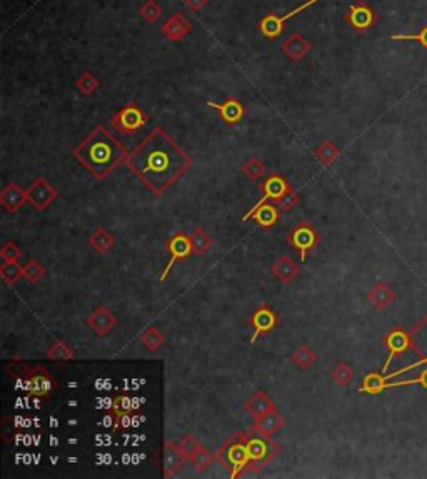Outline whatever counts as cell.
Segmentation results:
<instances>
[{
    "label": "cell",
    "mask_w": 427,
    "mask_h": 479,
    "mask_svg": "<svg viewBox=\"0 0 427 479\" xmlns=\"http://www.w3.org/2000/svg\"><path fill=\"white\" fill-rule=\"evenodd\" d=\"M124 162L150 192L162 196L192 166V157L169 137L164 129L155 127Z\"/></svg>",
    "instance_id": "cell-1"
},
{
    "label": "cell",
    "mask_w": 427,
    "mask_h": 479,
    "mask_svg": "<svg viewBox=\"0 0 427 479\" xmlns=\"http://www.w3.org/2000/svg\"><path fill=\"white\" fill-rule=\"evenodd\" d=\"M72 154L97 179H104L120 161H126L124 147L102 126L95 127Z\"/></svg>",
    "instance_id": "cell-2"
},
{
    "label": "cell",
    "mask_w": 427,
    "mask_h": 479,
    "mask_svg": "<svg viewBox=\"0 0 427 479\" xmlns=\"http://www.w3.org/2000/svg\"><path fill=\"white\" fill-rule=\"evenodd\" d=\"M216 459H219L220 465L231 471L232 478H238L239 473L251 465V456L247 451V444L244 436L229 439L217 449Z\"/></svg>",
    "instance_id": "cell-3"
},
{
    "label": "cell",
    "mask_w": 427,
    "mask_h": 479,
    "mask_svg": "<svg viewBox=\"0 0 427 479\" xmlns=\"http://www.w3.org/2000/svg\"><path fill=\"white\" fill-rule=\"evenodd\" d=\"M244 439H246L247 444V451H249L251 456V465L252 471H261L262 467H266L270 461L277 456L279 447L274 441H270V438L262 434H244Z\"/></svg>",
    "instance_id": "cell-4"
},
{
    "label": "cell",
    "mask_w": 427,
    "mask_h": 479,
    "mask_svg": "<svg viewBox=\"0 0 427 479\" xmlns=\"http://www.w3.org/2000/svg\"><path fill=\"white\" fill-rule=\"evenodd\" d=\"M344 21L351 25L352 30L362 34L367 32L378 22V12L372 9L367 2H364V0H357L345 12Z\"/></svg>",
    "instance_id": "cell-5"
},
{
    "label": "cell",
    "mask_w": 427,
    "mask_h": 479,
    "mask_svg": "<svg viewBox=\"0 0 427 479\" xmlns=\"http://www.w3.org/2000/svg\"><path fill=\"white\" fill-rule=\"evenodd\" d=\"M146 114H143L141 109L135 104H129L124 109H120L119 114L114 117L112 127H114L119 134L130 135L135 134L137 131H141V129L146 126Z\"/></svg>",
    "instance_id": "cell-6"
},
{
    "label": "cell",
    "mask_w": 427,
    "mask_h": 479,
    "mask_svg": "<svg viewBox=\"0 0 427 479\" xmlns=\"http://www.w3.org/2000/svg\"><path fill=\"white\" fill-rule=\"evenodd\" d=\"M384 344L389 349V357H387L386 364H384L382 368V374H386L395 357L402 356L404 353L413 349V339H411V333H406L401 327H395V329H392L391 333L384 337Z\"/></svg>",
    "instance_id": "cell-7"
},
{
    "label": "cell",
    "mask_w": 427,
    "mask_h": 479,
    "mask_svg": "<svg viewBox=\"0 0 427 479\" xmlns=\"http://www.w3.org/2000/svg\"><path fill=\"white\" fill-rule=\"evenodd\" d=\"M25 196L27 202H30L37 210H45L54 201H56L59 194H57V190L54 189L45 179L37 177L36 181L30 184L29 189L25 190Z\"/></svg>",
    "instance_id": "cell-8"
},
{
    "label": "cell",
    "mask_w": 427,
    "mask_h": 479,
    "mask_svg": "<svg viewBox=\"0 0 427 479\" xmlns=\"http://www.w3.org/2000/svg\"><path fill=\"white\" fill-rule=\"evenodd\" d=\"M319 234L314 231L312 225L308 224V222H301L290 232V245L294 249H297L302 260H305V254H308L310 249L316 247L319 244Z\"/></svg>",
    "instance_id": "cell-9"
},
{
    "label": "cell",
    "mask_w": 427,
    "mask_h": 479,
    "mask_svg": "<svg viewBox=\"0 0 427 479\" xmlns=\"http://www.w3.org/2000/svg\"><path fill=\"white\" fill-rule=\"evenodd\" d=\"M411 339H413V350L419 356V361H415L414 364L401 369V371L394 372V376L413 371V369L419 368V366H427V314L422 318V321L411 331Z\"/></svg>",
    "instance_id": "cell-10"
},
{
    "label": "cell",
    "mask_w": 427,
    "mask_h": 479,
    "mask_svg": "<svg viewBox=\"0 0 427 479\" xmlns=\"http://www.w3.org/2000/svg\"><path fill=\"white\" fill-rule=\"evenodd\" d=\"M319 0H308L305 3H302V5H299L297 9L287 12L284 17H279V15H275L270 12L269 15H266V17L261 21V32L262 35H266L267 38H275L279 37V35L282 34V29H284V22L289 21L290 17H294V15L301 14V12H304L305 9H309V7H312L314 3H317Z\"/></svg>",
    "instance_id": "cell-11"
},
{
    "label": "cell",
    "mask_w": 427,
    "mask_h": 479,
    "mask_svg": "<svg viewBox=\"0 0 427 479\" xmlns=\"http://www.w3.org/2000/svg\"><path fill=\"white\" fill-rule=\"evenodd\" d=\"M25 389L34 396H47L52 392L54 381L42 366H34L25 376Z\"/></svg>",
    "instance_id": "cell-12"
},
{
    "label": "cell",
    "mask_w": 427,
    "mask_h": 479,
    "mask_svg": "<svg viewBox=\"0 0 427 479\" xmlns=\"http://www.w3.org/2000/svg\"><path fill=\"white\" fill-rule=\"evenodd\" d=\"M277 322H279L277 314H275L269 306H262L259 307L257 311H254V314L251 315V324L252 327H254V334H252L251 337V344H254L261 334L274 331V327L277 326Z\"/></svg>",
    "instance_id": "cell-13"
},
{
    "label": "cell",
    "mask_w": 427,
    "mask_h": 479,
    "mask_svg": "<svg viewBox=\"0 0 427 479\" xmlns=\"http://www.w3.org/2000/svg\"><path fill=\"white\" fill-rule=\"evenodd\" d=\"M267 201H269V199L262 197L261 201H259V204L255 205L254 209H251L249 212L242 217V221H247L252 217V219L257 222V224L264 229H270L273 225L277 224L279 210L274 204H269Z\"/></svg>",
    "instance_id": "cell-14"
},
{
    "label": "cell",
    "mask_w": 427,
    "mask_h": 479,
    "mask_svg": "<svg viewBox=\"0 0 427 479\" xmlns=\"http://www.w3.org/2000/svg\"><path fill=\"white\" fill-rule=\"evenodd\" d=\"M167 249H169V252L172 254V259L169 260V264H167L165 269H164V272L161 274V282H164L165 278H167V274H169V271L172 269L174 266V263H177V260H182V259H185L190 252H192V249H190V239L187 236H184L182 232H177L176 236L172 237V239L167 243Z\"/></svg>",
    "instance_id": "cell-15"
},
{
    "label": "cell",
    "mask_w": 427,
    "mask_h": 479,
    "mask_svg": "<svg viewBox=\"0 0 427 479\" xmlns=\"http://www.w3.org/2000/svg\"><path fill=\"white\" fill-rule=\"evenodd\" d=\"M190 32H192V22H190L187 17H184L181 12L174 14L172 17L162 25V35L174 42L182 41V38Z\"/></svg>",
    "instance_id": "cell-16"
},
{
    "label": "cell",
    "mask_w": 427,
    "mask_h": 479,
    "mask_svg": "<svg viewBox=\"0 0 427 479\" xmlns=\"http://www.w3.org/2000/svg\"><path fill=\"white\" fill-rule=\"evenodd\" d=\"M87 324L97 336H107L115 326V315L107 307H97V309L87 318Z\"/></svg>",
    "instance_id": "cell-17"
},
{
    "label": "cell",
    "mask_w": 427,
    "mask_h": 479,
    "mask_svg": "<svg viewBox=\"0 0 427 479\" xmlns=\"http://www.w3.org/2000/svg\"><path fill=\"white\" fill-rule=\"evenodd\" d=\"M207 107H212V109H216L217 112H219V115H220V119L224 120L226 124H239L240 120L244 119V105L239 102L238 99H227L226 102H222V104H217V102H212V100H209L207 104Z\"/></svg>",
    "instance_id": "cell-18"
},
{
    "label": "cell",
    "mask_w": 427,
    "mask_h": 479,
    "mask_svg": "<svg viewBox=\"0 0 427 479\" xmlns=\"http://www.w3.org/2000/svg\"><path fill=\"white\" fill-rule=\"evenodd\" d=\"M282 426H284V419H282V416L275 411V408L270 409V411L266 412V414L259 416V418H254L255 432H259V434L262 436H267V438H273L275 432L281 430Z\"/></svg>",
    "instance_id": "cell-19"
},
{
    "label": "cell",
    "mask_w": 427,
    "mask_h": 479,
    "mask_svg": "<svg viewBox=\"0 0 427 479\" xmlns=\"http://www.w3.org/2000/svg\"><path fill=\"white\" fill-rule=\"evenodd\" d=\"M25 201V190H22L17 184L5 186L2 189V192H0V204L9 210L10 214H17Z\"/></svg>",
    "instance_id": "cell-20"
},
{
    "label": "cell",
    "mask_w": 427,
    "mask_h": 479,
    "mask_svg": "<svg viewBox=\"0 0 427 479\" xmlns=\"http://www.w3.org/2000/svg\"><path fill=\"white\" fill-rule=\"evenodd\" d=\"M187 461V459L184 458V456L181 454V451H178L177 444L167 441L164 444V456H162V466H164V474L165 478L174 476V474L177 473L178 469H181L182 465Z\"/></svg>",
    "instance_id": "cell-21"
},
{
    "label": "cell",
    "mask_w": 427,
    "mask_h": 479,
    "mask_svg": "<svg viewBox=\"0 0 427 479\" xmlns=\"http://www.w3.org/2000/svg\"><path fill=\"white\" fill-rule=\"evenodd\" d=\"M309 50H310V44L304 37H302L301 34H292L289 38H287L284 44H282V52H284L286 56L294 62L302 60V58L308 56Z\"/></svg>",
    "instance_id": "cell-22"
},
{
    "label": "cell",
    "mask_w": 427,
    "mask_h": 479,
    "mask_svg": "<svg viewBox=\"0 0 427 479\" xmlns=\"http://www.w3.org/2000/svg\"><path fill=\"white\" fill-rule=\"evenodd\" d=\"M299 271L301 269H299L297 263L294 259H290L289 256H281L273 266V274L284 284L292 282L299 276Z\"/></svg>",
    "instance_id": "cell-23"
},
{
    "label": "cell",
    "mask_w": 427,
    "mask_h": 479,
    "mask_svg": "<svg viewBox=\"0 0 427 479\" xmlns=\"http://www.w3.org/2000/svg\"><path fill=\"white\" fill-rule=\"evenodd\" d=\"M367 299L369 302L374 307H378V309H387V307L395 301V294L386 282H378L369 291Z\"/></svg>",
    "instance_id": "cell-24"
},
{
    "label": "cell",
    "mask_w": 427,
    "mask_h": 479,
    "mask_svg": "<svg viewBox=\"0 0 427 479\" xmlns=\"http://www.w3.org/2000/svg\"><path fill=\"white\" fill-rule=\"evenodd\" d=\"M289 189V184H287L286 179L282 177L281 174H273L270 177H267V181L262 184L264 197H267L273 202H277Z\"/></svg>",
    "instance_id": "cell-25"
},
{
    "label": "cell",
    "mask_w": 427,
    "mask_h": 479,
    "mask_svg": "<svg viewBox=\"0 0 427 479\" xmlns=\"http://www.w3.org/2000/svg\"><path fill=\"white\" fill-rule=\"evenodd\" d=\"M391 377H394V372L387 374V376H380V374H378V372L367 374V376L364 377L362 386L359 388V392H367V394H380V392L386 391V389H391V383H389Z\"/></svg>",
    "instance_id": "cell-26"
},
{
    "label": "cell",
    "mask_w": 427,
    "mask_h": 479,
    "mask_svg": "<svg viewBox=\"0 0 427 479\" xmlns=\"http://www.w3.org/2000/svg\"><path fill=\"white\" fill-rule=\"evenodd\" d=\"M274 403L269 396L264 391H257L254 396L251 397L246 403V411L249 412L252 418H259V416L266 414L270 409H274Z\"/></svg>",
    "instance_id": "cell-27"
},
{
    "label": "cell",
    "mask_w": 427,
    "mask_h": 479,
    "mask_svg": "<svg viewBox=\"0 0 427 479\" xmlns=\"http://www.w3.org/2000/svg\"><path fill=\"white\" fill-rule=\"evenodd\" d=\"M189 239H190V249H192L194 256H204L212 245L211 236H209V234L202 227L194 229L192 234L189 236Z\"/></svg>",
    "instance_id": "cell-28"
},
{
    "label": "cell",
    "mask_w": 427,
    "mask_h": 479,
    "mask_svg": "<svg viewBox=\"0 0 427 479\" xmlns=\"http://www.w3.org/2000/svg\"><path fill=\"white\" fill-rule=\"evenodd\" d=\"M91 247L95 249L97 252H100V254H106V252L111 251L112 247H114L115 239L114 236H112L111 232H107L104 227H97V231L91 236Z\"/></svg>",
    "instance_id": "cell-29"
},
{
    "label": "cell",
    "mask_w": 427,
    "mask_h": 479,
    "mask_svg": "<svg viewBox=\"0 0 427 479\" xmlns=\"http://www.w3.org/2000/svg\"><path fill=\"white\" fill-rule=\"evenodd\" d=\"M314 154H316L317 161L324 164V166H331V164L339 157V147L331 142V140H324V142H321L319 146L316 147Z\"/></svg>",
    "instance_id": "cell-30"
},
{
    "label": "cell",
    "mask_w": 427,
    "mask_h": 479,
    "mask_svg": "<svg viewBox=\"0 0 427 479\" xmlns=\"http://www.w3.org/2000/svg\"><path fill=\"white\" fill-rule=\"evenodd\" d=\"M141 341L143 344V348L147 350H150V353H155V350H159L164 346L165 337L164 334L161 333V331L157 329V327H149L147 331H143V334L141 336Z\"/></svg>",
    "instance_id": "cell-31"
},
{
    "label": "cell",
    "mask_w": 427,
    "mask_h": 479,
    "mask_svg": "<svg viewBox=\"0 0 427 479\" xmlns=\"http://www.w3.org/2000/svg\"><path fill=\"white\" fill-rule=\"evenodd\" d=\"M0 278L7 284L17 282L19 278H24V266L17 264V260H3L0 266Z\"/></svg>",
    "instance_id": "cell-32"
},
{
    "label": "cell",
    "mask_w": 427,
    "mask_h": 479,
    "mask_svg": "<svg viewBox=\"0 0 427 479\" xmlns=\"http://www.w3.org/2000/svg\"><path fill=\"white\" fill-rule=\"evenodd\" d=\"M316 359V354H314V350L310 349L309 346H301V348H297L296 353L292 354L294 366H297L301 371H308L309 368H312Z\"/></svg>",
    "instance_id": "cell-33"
},
{
    "label": "cell",
    "mask_w": 427,
    "mask_h": 479,
    "mask_svg": "<svg viewBox=\"0 0 427 479\" xmlns=\"http://www.w3.org/2000/svg\"><path fill=\"white\" fill-rule=\"evenodd\" d=\"M73 356H76V354H73L72 348L67 344V342H64V341H56L47 350L49 359L57 361V362L71 361V359H73Z\"/></svg>",
    "instance_id": "cell-34"
},
{
    "label": "cell",
    "mask_w": 427,
    "mask_h": 479,
    "mask_svg": "<svg viewBox=\"0 0 427 479\" xmlns=\"http://www.w3.org/2000/svg\"><path fill=\"white\" fill-rule=\"evenodd\" d=\"M354 376H356L354 369H352L349 364H345V362H339V364H337L331 372L332 381L337 386H341V388H345V386L351 384L352 381H354Z\"/></svg>",
    "instance_id": "cell-35"
},
{
    "label": "cell",
    "mask_w": 427,
    "mask_h": 479,
    "mask_svg": "<svg viewBox=\"0 0 427 479\" xmlns=\"http://www.w3.org/2000/svg\"><path fill=\"white\" fill-rule=\"evenodd\" d=\"M242 174L252 182L261 181L264 175H266V166L259 159H249L242 166Z\"/></svg>",
    "instance_id": "cell-36"
},
{
    "label": "cell",
    "mask_w": 427,
    "mask_h": 479,
    "mask_svg": "<svg viewBox=\"0 0 427 479\" xmlns=\"http://www.w3.org/2000/svg\"><path fill=\"white\" fill-rule=\"evenodd\" d=\"M177 447H178V451H181V454L184 456L187 461H190V459H192L194 456L197 454V451L200 449L202 444L199 443V439L189 434V436H185V438H182V441L177 444Z\"/></svg>",
    "instance_id": "cell-37"
},
{
    "label": "cell",
    "mask_w": 427,
    "mask_h": 479,
    "mask_svg": "<svg viewBox=\"0 0 427 479\" xmlns=\"http://www.w3.org/2000/svg\"><path fill=\"white\" fill-rule=\"evenodd\" d=\"M214 459H216V454H212L211 451H207L205 447H200L199 451H197V454L194 456L190 461L194 463V466L197 467V471H200V473H204V471H207L211 465L214 463Z\"/></svg>",
    "instance_id": "cell-38"
},
{
    "label": "cell",
    "mask_w": 427,
    "mask_h": 479,
    "mask_svg": "<svg viewBox=\"0 0 427 479\" xmlns=\"http://www.w3.org/2000/svg\"><path fill=\"white\" fill-rule=\"evenodd\" d=\"M76 85L77 89L84 93V96H92V93L99 89V80H97L92 74L85 72L84 76H80L79 79L76 80Z\"/></svg>",
    "instance_id": "cell-39"
},
{
    "label": "cell",
    "mask_w": 427,
    "mask_h": 479,
    "mask_svg": "<svg viewBox=\"0 0 427 479\" xmlns=\"http://www.w3.org/2000/svg\"><path fill=\"white\" fill-rule=\"evenodd\" d=\"M139 14H141V17L143 19V21L152 23V22L157 21L159 17H161L162 9L159 7V3L155 2V0H147V2L141 7V12H139Z\"/></svg>",
    "instance_id": "cell-40"
},
{
    "label": "cell",
    "mask_w": 427,
    "mask_h": 479,
    "mask_svg": "<svg viewBox=\"0 0 427 479\" xmlns=\"http://www.w3.org/2000/svg\"><path fill=\"white\" fill-rule=\"evenodd\" d=\"M391 41H415L421 44V47H424L427 50V23L424 27H421V30H419L417 34H392L391 35Z\"/></svg>",
    "instance_id": "cell-41"
},
{
    "label": "cell",
    "mask_w": 427,
    "mask_h": 479,
    "mask_svg": "<svg viewBox=\"0 0 427 479\" xmlns=\"http://www.w3.org/2000/svg\"><path fill=\"white\" fill-rule=\"evenodd\" d=\"M44 266L41 263H37V260H30V263H27L24 266V278L32 284L38 282L42 276H44Z\"/></svg>",
    "instance_id": "cell-42"
},
{
    "label": "cell",
    "mask_w": 427,
    "mask_h": 479,
    "mask_svg": "<svg viewBox=\"0 0 427 479\" xmlns=\"http://www.w3.org/2000/svg\"><path fill=\"white\" fill-rule=\"evenodd\" d=\"M132 399L127 396H119L117 399L114 401V412H115V418L120 419L124 418V416H127L129 412H132Z\"/></svg>",
    "instance_id": "cell-43"
},
{
    "label": "cell",
    "mask_w": 427,
    "mask_h": 479,
    "mask_svg": "<svg viewBox=\"0 0 427 479\" xmlns=\"http://www.w3.org/2000/svg\"><path fill=\"white\" fill-rule=\"evenodd\" d=\"M274 204L277 205V208L281 209V210H286V212H287V210H292L299 204V196H297L296 192H294L292 189H289L284 194V196L279 199L277 202H274Z\"/></svg>",
    "instance_id": "cell-44"
},
{
    "label": "cell",
    "mask_w": 427,
    "mask_h": 479,
    "mask_svg": "<svg viewBox=\"0 0 427 479\" xmlns=\"http://www.w3.org/2000/svg\"><path fill=\"white\" fill-rule=\"evenodd\" d=\"M22 256V251L14 243H5L0 249V257L2 260H17Z\"/></svg>",
    "instance_id": "cell-45"
},
{
    "label": "cell",
    "mask_w": 427,
    "mask_h": 479,
    "mask_svg": "<svg viewBox=\"0 0 427 479\" xmlns=\"http://www.w3.org/2000/svg\"><path fill=\"white\" fill-rule=\"evenodd\" d=\"M419 384L422 389L427 391V366L424 368V371L421 372V376L415 377V379H407V381H399V383H391V388H401V386H413Z\"/></svg>",
    "instance_id": "cell-46"
},
{
    "label": "cell",
    "mask_w": 427,
    "mask_h": 479,
    "mask_svg": "<svg viewBox=\"0 0 427 479\" xmlns=\"http://www.w3.org/2000/svg\"><path fill=\"white\" fill-rule=\"evenodd\" d=\"M30 366H27L25 362H22V361H14V362H10V364H7V371L9 372H12L14 376H27V374L30 372Z\"/></svg>",
    "instance_id": "cell-47"
},
{
    "label": "cell",
    "mask_w": 427,
    "mask_h": 479,
    "mask_svg": "<svg viewBox=\"0 0 427 479\" xmlns=\"http://www.w3.org/2000/svg\"><path fill=\"white\" fill-rule=\"evenodd\" d=\"M184 3L194 12H199L200 9H204V7L207 5V0H184Z\"/></svg>",
    "instance_id": "cell-48"
}]
</instances>
